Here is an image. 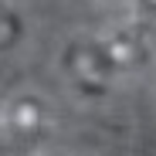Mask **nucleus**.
Masks as SVG:
<instances>
[{
	"instance_id": "nucleus-1",
	"label": "nucleus",
	"mask_w": 156,
	"mask_h": 156,
	"mask_svg": "<svg viewBox=\"0 0 156 156\" xmlns=\"http://www.w3.org/2000/svg\"><path fill=\"white\" fill-rule=\"evenodd\" d=\"M14 34H17V20L0 7V44H7V41H14Z\"/></svg>"
}]
</instances>
